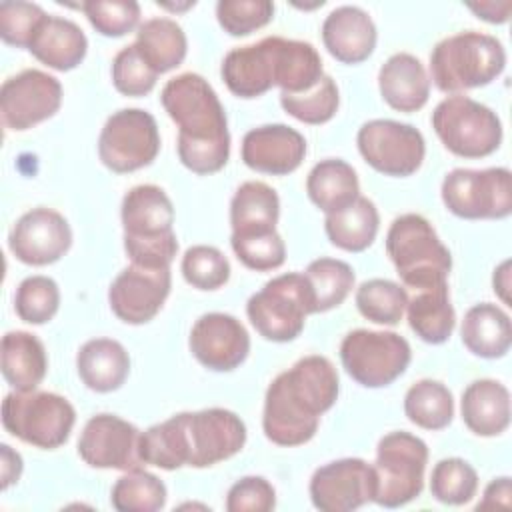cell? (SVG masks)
Segmentation results:
<instances>
[{"label": "cell", "instance_id": "1", "mask_svg": "<svg viewBox=\"0 0 512 512\" xmlns=\"http://www.w3.org/2000/svg\"><path fill=\"white\" fill-rule=\"evenodd\" d=\"M340 382L334 364L320 354L300 358L280 372L264 396L262 428L278 446H300L314 438L320 416L338 400Z\"/></svg>", "mask_w": 512, "mask_h": 512}, {"label": "cell", "instance_id": "2", "mask_svg": "<svg viewBox=\"0 0 512 512\" xmlns=\"http://www.w3.org/2000/svg\"><path fill=\"white\" fill-rule=\"evenodd\" d=\"M160 102L178 126V158L194 174H214L230 158V132L216 90L196 72L170 78Z\"/></svg>", "mask_w": 512, "mask_h": 512}, {"label": "cell", "instance_id": "3", "mask_svg": "<svg viewBox=\"0 0 512 512\" xmlns=\"http://www.w3.org/2000/svg\"><path fill=\"white\" fill-rule=\"evenodd\" d=\"M124 250L132 264L148 268H170L178 238L174 234V206L156 184H138L122 198Z\"/></svg>", "mask_w": 512, "mask_h": 512}, {"label": "cell", "instance_id": "4", "mask_svg": "<svg viewBox=\"0 0 512 512\" xmlns=\"http://www.w3.org/2000/svg\"><path fill=\"white\" fill-rule=\"evenodd\" d=\"M506 66V50L496 36L466 30L442 38L430 54V80L438 90L460 94L496 80Z\"/></svg>", "mask_w": 512, "mask_h": 512}, {"label": "cell", "instance_id": "5", "mask_svg": "<svg viewBox=\"0 0 512 512\" xmlns=\"http://www.w3.org/2000/svg\"><path fill=\"white\" fill-rule=\"evenodd\" d=\"M386 254L404 288L420 290L448 282L452 270L450 250L420 214L408 212L392 220L386 232Z\"/></svg>", "mask_w": 512, "mask_h": 512}, {"label": "cell", "instance_id": "6", "mask_svg": "<svg viewBox=\"0 0 512 512\" xmlns=\"http://www.w3.org/2000/svg\"><path fill=\"white\" fill-rule=\"evenodd\" d=\"M254 330L270 342H290L300 336L308 314H316L314 292L304 272H286L268 280L246 302Z\"/></svg>", "mask_w": 512, "mask_h": 512}, {"label": "cell", "instance_id": "7", "mask_svg": "<svg viewBox=\"0 0 512 512\" xmlns=\"http://www.w3.org/2000/svg\"><path fill=\"white\" fill-rule=\"evenodd\" d=\"M76 410L60 394L14 390L2 400V424L18 440L42 450L62 446L74 428Z\"/></svg>", "mask_w": 512, "mask_h": 512}, {"label": "cell", "instance_id": "8", "mask_svg": "<svg viewBox=\"0 0 512 512\" xmlns=\"http://www.w3.org/2000/svg\"><path fill=\"white\" fill-rule=\"evenodd\" d=\"M432 128L446 150L460 158H484L502 144L498 114L464 94H452L436 104Z\"/></svg>", "mask_w": 512, "mask_h": 512}, {"label": "cell", "instance_id": "9", "mask_svg": "<svg viewBox=\"0 0 512 512\" xmlns=\"http://www.w3.org/2000/svg\"><path fill=\"white\" fill-rule=\"evenodd\" d=\"M428 464V446L422 438L396 430L378 440L376 446V496L384 508H398L420 496Z\"/></svg>", "mask_w": 512, "mask_h": 512}, {"label": "cell", "instance_id": "10", "mask_svg": "<svg viewBox=\"0 0 512 512\" xmlns=\"http://www.w3.org/2000/svg\"><path fill=\"white\" fill-rule=\"evenodd\" d=\"M444 206L466 220H500L512 212V174L504 166L454 168L440 186Z\"/></svg>", "mask_w": 512, "mask_h": 512}, {"label": "cell", "instance_id": "11", "mask_svg": "<svg viewBox=\"0 0 512 512\" xmlns=\"http://www.w3.org/2000/svg\"><path fill=\"white\" fill-rule=\"evenodd\" d=\"M412 358L404 336L386 330H350L340 344V360L352 380L366 388H382L400 378Z\"/></svg>", "mask_w": 512, "mask_h": 512}, {"label": "cell", "instance_id": "12", "mask_svg": "<svg viewBox=\"0 0 512 512\" xmlns=\"http://www.w3.org/2000/svg\"><path fill=\"white\" fill-rule=\"evenodd\" d=\"M160 152V132L154 116L142 108H122L108 116L98 136L100 162L128 174L154 162Z\"/></svg>", "mask_w": 512, "mask_h": 512}, {"label": "cell", "instance_id": "13", "mask_svg": "<svg viewBox=\"0 0 512 512\" xmlns=\"http://www.w3.org/2000/svg\"><path fill=\"white\" fill-rule=\"evenodd\" d=\"M356 144L364 162L386 176H410L426 156L422 132L412 124L388 118L364 122L356 134Z\"/></svg>", "mask_w": 512, "mask_h": 512}, {"label": "cell", "instance_id": "14", "mask_svg": "<svg viewBox=\"0 0 512 512\" xmlns=\"http://www.w3.org/2000/svg\"><path fill=\"white\" fill-rule=\"evenodd\" d=\"M62 104V84L48 72L28 68L0 88V112L8 130H28L52 118Z\"/></svg>", "mask_w": 512, "mask_h": 512}, {"label": "cell", "instance_id": "15", "mask_svg": "<svg viewBox=\"0 0 512 512\" xmlns=\"http://www.w3.org/2000/svg\"><path fill=\"white\" fill-rule=\"evenodd\" d=\"M376 496L374 466L362 458H340L314 470L310 500L320 512H352Z\"/></svg>", "mask_w": 512, "mask_h": 512}, {"label": "cell", "instance_id": "16", "mask_svg": "<svg viewBox=\"0 0 512 512\" xmlns=\"http://www.w3.org/2000/svg\"><path fill=\"white\" fill-rule=\"evenodd\" d=\"M138 440L140 430L132 422L102 412L84 424L78 438V456L92 468L126 472L142 464Z\"/></svg>", "mask_w": 512, "mask_h": 512}, {"label": "cell", "instance_id": "17", "mask_svg": "<svg viewBox=\"0 0 512 512\" xmlns=\"http://www.w3.org/2000/svg\"><path fill=\"white\" fill-rule=\"evenodd\" d=\"M188 466L208 468L238 454L246 444L244 420L226 408L186 412Z\"/></svg>", "mask_w": 512, "mask_h": 512}, {"label": "cell", "instance_id": "18", "mask_svg": "<svg viewBox=\"0 0 512 512\" xmlns=\"http://www.w3.org/2000/svg\"><path fill=\"white\" fill-rule=\"evenodd\" d=\"M10 252L28 266L58 262L72 246L68 220L52 208H32L24 212L8 234Z\"/></svg>", "mask_w": 512, "mask_h": 512}, {"label": "cell", "instance_id": "19", "mask_svg": "<svg viewBox=\"0 0 512 512\" xmlns=\"http://www.w3.org/2000/svg\"><path fill=\"white\" fill-rule=\"evenodd\" d=\"M172 286L170 268L126 266L108 288L112 312L126 324H146L164 306Z\"/></svg>", "mask_w": 512, "mask_h": 512}, {"label": "cell", "instance_id": "20", "mask_svg": "<svg viewBox=\"0 0 512 512\" xmlns=\"http://www.w3.org/2000/svg\"><path fill=\"white\" fill-rule=\"evenodd\" d=\"M190 352L208 370L230 372L250 352V336L244 324L224 312L202 314L190 330Z\"/></svg>", "mask_w": 512, "mask_h": 512}, {"label": "cell", "instance_id": "21", "mask_svg": "<svg viewBox=\"0 0 512 512\" xmlns=\"http://www.w3.org/2000/svg\"><path fill=\"white\" fill-rule=\"evenodd\" d=\"M240 154L242 162L256 172L286 176L302 164L306 140L286 124H264L244 134Z\"/></svg>", "mask_w": 512, "mask_h": 512}, {"label": "cell", "instance_id": "22", "mask_svg": "<svg viewBox=\"0 0 512 512\" xmlns=\"http://www.w3.org/2000/svg\"><path fill=\"white\" fill-rule=\"evenodd\" d=\"M228 90L238 98H258L276 86V36L232 48L220 68Z\"/></svg>", "mask_w": 512, "mask_h": 512}, {"label": "cell", "instance_id": "23", "mask_svg": "<svg viewBox=\"0 0 512 512\" xmlns=\"http://www.w3.org/2000/svg\"><path fill=\"white\" fill-rule=\"evenodd\" d=\"M376 24L360 6H338L322 22V42L342 64H360L376 48Z\"/></svg>", "mask_w": 512, "mask_h": 512}, {"label": "cell", "instance_id": "24", "mask_svg": "<svg viewBox=\"0 0 512 512\" xmlns=\"http://www.w3.org/2000/svg\"><path fill=\"white\" fill-rule=\"evenodd\" d=\"M378 88L390 108L408 114L428 102L430 78L414 54L396 52L380 66Z\"/></svg>", "mask_w": 512, "mask_h": 512}, {"label": "cell", "instance_id": "25", "mask_svg": "<svg viewBox=\"0 0 512 512\" xmlns=\"http://www.w3.org/2000/svg\"><path fill=\"white\" fill-rule=\"evenodd\" d=\"M460 414L476 436H498L510 426V392L498 380H474L462 392Z\"/></svg>", "mask_w": 512, "mask_h": 512}, {"label": "cell", "instance_id": "26", "mask_svg": "<svg viewBox=\"0 0 512 512\" xmlns=\"http://www.w3.org/2000/svg\"><path fill=\"white\" fill-rule=\"evenodd\" d=\"M28 50L48 68L68 72L84 60L88 40L76 22L48 14L36 28Z\"/></svg>", "mask_w": 512, "mask_h": 512}, {"label": "cell", "instance_id": "27", "mask_svg": "<svg viewBox=\"0 0 512 512\" xmlns=\"http://www.w3.org/2000/svg\"><path fill=\"white\" fill-rule=\"evenodd\" d=\"M76 370L86 388L102 394L114 392L128 378L130 356L118 340L92 338L80 346Z\"/></svg>", "mask_w": 512, "mask_h": 512}, {"label": "cell", "instance_id": "28", "mask_svg": "<svg viewBox=\"0 0 512 512\" xmlns=\"http://www.w3.org/2000/svg\"><path fill=\"white\" fill-rule=\"evenodd\" d=\"M0 366L4 380L20 392L36 390L48 370V356L40 338L26 330H10L2 336Z\"/></svg>", "mask_w": 512, "mask_h": 512}, {"label": "cell", "instance_id": "29", "mask_svg": "<svg viewBox=\"0 0 512 512\" xmlns=\"http://www.w3.org/2000/svg\"><path fill=\"white\" fill-rule=\"evenodd\" d=\"M462 344L480 358H502L512 344V324L506 310L492 302L472 306L460 326Z\"/></svg>", "mask_w": 512, "mask_h": 512}, {"label": "cell", "instance_id": "30", "mask_svg": "<svg viewBox=\"0 0 512 512\" xmlns=\"http://www.w3.org/2000/svg\"><path fill=\"white\" fill-rule=\"evenodd\" d=\"M406 316L408 326L420 340L428 344L446 342L456 324L448 282L414 290V296L406 304Z\"/></svg>", "mask_w": 512, "mask_h": 512}, {"label": "cell", "instance_id": "31", "mask_svg": "<svg viewBox=\"0 0 512 512\" xmlns=\"http://www.w3.org/2000/svg\"><path fill=\"white\" fill-rule=\"evenodd\" d=\"M280 198L272 186L260 180L242 182L230 200L232 234H262L276 230Z\"/></svg>", "mask_w": 512, "mask_h": 512}, {"label": "cell", "instance_id": "32", "mask_svg": "<svg viewBox=\"0 0 512 512\" xmlns=\"http://www.w3.org/2000/svg\"><path fill=\"white\" fill-rule=\"evenodd\" d=\"M306 192L324 214L340 212L360 196L358 174L340 158L320 160L308 172Z\"/></svg>", "mask_w": 512, "mask_h": 512}, {"label": "cell", "instance_id": "33", "mask_svg": "<svg viewBox=\"0 0 512 512\" xmlns=\"http://www.w3.org/2000/svg\"><path fill=\"white\" fill-rule=\"evenodd\" d=\"M136 48L156 74H164L182 64L188 40L182 26L172 18H150L138 26Z\"/></svg>", "mask_w": 512, "mask_h": 512}, {"label": "cell", "instance_id": "34", "mask_svg": "<svg viewBox=\"0 0 512 512\" xmlns=\"http://www.w3.org/2000/svg\"><path fill=\"white\" fill-rule=\"evenodd\" d=\"M380 216L376 204L366 198L358 196L350 206L340 212L326 214L324 230L328 240L346 252H362L366 250L378 234Z\"/></svg>", "mask_w": 512, "mask_h": 512}, {"label": "cell", "instance_id": "35", "mask_svg": "<svg viewBox=\"0 0 512 512\" xmlns=\"http://www.w3.org/2000/svg\"><path fill=\"white\" fill-rule=\"evenodd\" d=\"M138 454L142 464H150L162 470H178L188 466V434L186 412L174 414L164 422L140 432Z\"/></svg>", "mask_w": 512, "mask_h": 512}, {"label": "cell", "instance_id": "36", "mask_svg": "<svg viewBox=\"0 0 512 512\" xmlns=\"http://www.w3.org/2000/svg\"><path fill=\"white\" fill-rule=\"evenodd\" d=\"M322 76V58L310 42L276 36V86H280V92H306Z\"/></svg>", "mask_w": 512, "mask_h": 512}, {"label": "cell", "instance_id": "37", "mask_svg": "<svg viewBox=\"0 0 512 512\" xmlns=\"http://www.w3.org/2000/svg\"><path fill=\"white\" fill-rule=\"evenodd\" d=\"M404 414L424 430H442L454 418L452 392L438 380L422 378L406 390Z\"/></svg>", "mask_w": 512, "mask_h": 512}, {"label": "cell", "instance_id": "38", "mask_svg": "<svg viewBox=\"0 0 512 512\" xmlns=\"http://www.w3.org/2000/svg\"><path fill=\"white\" fill-rule=\"evenodd\" d=\"M354 300L358 312L366 320L382 326H396L406 312L408 292L394 280L370 278L356 288Z\"/></svg>", "mask_w": 512, "mask_h": 512}, {"label": "cell", "instance_id": "39", "mask_svg": "<svg viewBox=\"0 0 512 512\" xmlns=\"http://www.w3.org/2000/svg\"><path fill=\"white\" fill-rule=\"evenodd\" d=\"M164 482L142 468L126 470L110 492V502L118 512H156L166 504Z\"/></svg>", "mask_w": 512, "mask_h": 512}, {"label": "cell", "instance_id": "40", "mask_svg": "<svg viewBox=\"0 0 512 512\" xmlns=\"http://www.w3.org/2000/svg\"><path fill=\"white\" fill-rule=\"evenodd\" d=\"M306 278L314 292L316 314L338 308L354 288V270L338 258H318L306 268Z\"/></svg>", "mask_w": 512, "mask_h": 512}, {"label": "cell", "instance_id": "41", "mask_svg": "<svg viewBox=\"0 0 512 512\" xmlns=\"http://www.w3.org/2000/svg\"><path fill=\"white\" fill-rule=\"evenodd\" d=\"M280 104L286 114L304 124H324L334 118L340 106V92L332 76L324 74L318 84L300 94L280 92Z\"/></svg>", "mask_w": 512, "mask_h": 512}, {"label": "cell", "instance_id": "42", "mask_svg": "<svg viewBox=\"0 0 512 512\" xmlns=\"http://www.w3.org/2000/svg\"><path fill=\"white\" fill-rule=\"evenodd\" d=\"M478 474L462 458H444L436 462L430 476L432 496L448 506H462L476 496Z\"/></svg>", "mask_w": 512, "mask_h": 512}, {"label": "cell", "instance_id": "43", "mask_svg": "<svg viewBox=\"0 0 512 512\" xmlns=\"http://www.w3.org/2000/svg\"><path fill=\"white\" fill-rule=\"evenodd\" d=\"M60 306L58 284L42 274L24 278L14 294V310L28 324H46L54 318Z\"/></svg>", "mask_w": 512, "mask_h": 512}, {"label": "cell", "instance_id": "44", "mask_svg": "<svg viewBox=\"0 0 512 512\" xmlns=\"http://www.w3.org/2000/svg\"><path fill=\"white\" fill-rule=\"evenodd\" d=\"M182 276L198 290H218L230 278V262L216 246L196 244L182 256Z\"/></svg>", "mask_w": 512, "mask_h": 512}, {"label": "cell", "instance_id": "45", "mask_svg": "<svg viewBox=\"0 0 512 512\" xmlns=\"http://www.w3.org/2000/svg\"><path fill=\"white\" fill-rule=\"evenodd\" d=\"M230 246L236 258L246 268L256 272L276 270L286 260V244L276 230L262 232V234H242V236L232 234Z\"/></svg>", "mask_w": 512, "mask_h": 512}, {"label": "cell", "instance_id": "46", "mask_svg": "<svg viewBox=\"0 0 512 512\" xmlns=\"http://www.w3.org/2000/svg\"><path fill=\"white\" fill-rule=\"evenodd\" d=\"M80 10L96 32L110 38L132 32L140 22V4L134 0H86Z\"/></svg>", "mask_w": 512, "mask_h": 512}, {"label": "cell", "instance_id": "47", "mask_svg": "<svg viewBox=\"0 0 512 512\" xmlns=\"http://www.w3.org/2000/svg\"><path fill=\"white\" fill-rule=\"evenodd\" d=\"M158 74L138 52L136 44H128L112 60V84L124 96H146L156 86Z\"/></svg>", "mask_w": 512, "mask_h": 512}, {"label": "cell", "instance_id": "48", "mask_svg": "<svg viewBox=\"0 0 512 512\" xmlns=\"http://www.w3.org/2000/svg\"><path fill=\"white\" fill-rule=\"evenodd\" d=\"M216 18L230 36H248L274 18V4L270 0H220Z\"/></svg>", "mask_w": 512, "mask_h": 512}, {"label": "cell", "instance_id": "49", "mask_svg": "<svg viewBox=\"0 0 512 512\" xmlns=\"http://www.w3.org/2000/svg\"><path fill=\"white\" fill-rule=\"evenodd\" d=\"M48 14L34 2H2L0 4V36L6 44L28 48L36 28Z\"/></svg>", "mask_w": 512, "mask_h": 512}, {"label": "cell", "instance_id": "50", "mask_svg": "<svg viewBox=\"0 0 512 512\" xmlns=\"http://www.w3.org/2000/svg\"><path fill=\"white\" fill-rule=\"evenodd\" d=\"M274 506L276 490L262 476H244L226 494L228 512H270Z\"/></svg>", "mask_w": 512, "mask_h": 512}, {"label": "cell", "instance_id": "51", "mask_svg": "<svg viewBox=\"0 0 512 512\" xmlns=\"http://www.w3.org/2000/svg\"><path fill=\"white\" fill-rule=\"evenodd\" d=\"M512 506V482L508 476L494 478L484 494L482 500L476 504L478 510H494V508H510Z\"/></svg>", "mask_w": 512, "mask_h": 512}, {"label": "cell", "instance_id": "52", "mask_svg": "<svg viewBox=\"0 0 512 512\" xmlns=\"http://www.w3.org/2000/svg\"><path fill=\"white\" fill-rule=\"evenodd\" d=\"M0 470H2V488H10L14 482H18L22 474V456L12 450L8 444L0 446Z\"/></svg>", "mask_w": 512, "mask_h": 512}, {"label": "cell", "instance_id": "53", "mask_svg": "<svg viewBox=\"0 0 512 512\" xmlns=\"http://www.w3.org/2000/svg\"><path fill=\"white\" fill-rule=\"evenodd\" d=\"M468 8L482 20L490 24H504L510 18L512 2H476L468 4Z\"/></svg>", "mask_w": 512, "mask_h": 512}, {"label": "cell", "instance_id": "54", "mask_svg": "<svg viewBox=\"0 0 512 512\" xmlns=\"http://www.w3.org/2000/svg\"><path fill=\"white\" fill-rule=\"evenodd\" d=\"M492 286L504 304H510V260L500 262L492 274Z\"/></svg>", "mask_w": 512, "mask_h": 512}, {"label": "cell", "instance_id": "55", "mask_svg": "<svg viewBox=\"0 0 512 512\" xmlns=\"http://www.w3.org/2000/svg\"><path fill=\"white\" fill-rule=\"evenodd\" d=\"M196 2H184V4H168V2H158V6H162V8H168V10H186V8H190V6H194Z\"/></svg>", "mask_w": 512, "mask_h": 512}]
</instances>
